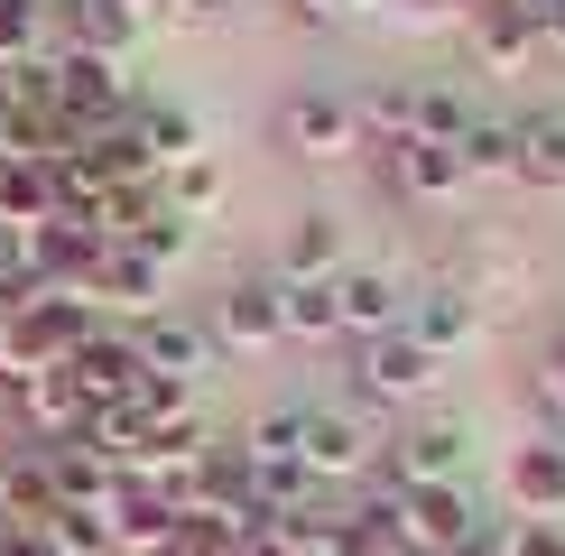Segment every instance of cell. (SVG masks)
Instances as JSON below:
<instances>
[{"mask_svg": "<svg viewBox=\"0 0 565 556\" xmlns=\"http://www.w3.org/2000/svg\"><path fill=\"white\" fill-rule=\"evenodd\" d=\"M278 149L316 158V168L352 158V149H362V130H352V93H334V84H297L288 103H278Z\"/></svg>", "mask_w": 565, "mask_h": 556, "instance_id": "obj_4", "label": "cell"}, {"mask_svg": "<svg viewBox=\"0 0 565 556\" xmlns=\"http://www.w3.org/2000/svg\"><path fill=\"white\" fill-rule=\"evenodd\" d=\"M10 399L29 408L38 446H65V436H84V427H93V399H84V381H75V371H38V381H19Z\"/></svg>", "mask_w": 565, "mask_h": 556, "instance_id": "obj_17", "label": "cell"}, {"mask_svg": "<svg viewBox=\"0 0 565 556\" xmlns=\"http://www.w3.org/2000/svg\"><path fill=\"white\" fill-rule=\"evenodd\" d=\"M84 381V399L93 408H130L139 399V381H149V371H139V353H130V324H93L84 334V353L65 362Z\"/></svg>", "mask_w": 565, "mask_h": 556, "instance_id": "obj_12", "label": "cell"}, {"mask_svg": "<svg viewBox=\"0 0 565 556\" xmlns=\"http://www.w3.org/2000/svg\"><path fill=\"white\" fill-rule=\"evenodd\" d=\"M288 316H278V278H232L214 297V343L223 353H278Z\"/></svg>", "mask_w": 565, "mask_h": 556, "instance_id": "obj_10", "label": "cell"}, {"mask_svg": "<svg viewBox=\"0 0 565 556\" xmlns=\"http://www.w3.org/2000/svg\"><path fill=\"white\" fill-rule=\"evenodd\" d=\"M130 353H139V371H158V381H185V389H195L204 371L223 362V343L204 334V324H185V316L158 307V316H139V324H130Z\"/></svg>", "mask_w": 565, "mask_h": 556, "instance_id": "obj_8", "label": "cell"}, {"mask_svg": "<svg viewBox=\"0 0 565 556\" xmlns=\"http://www.w3.org/2000/svg\"><path fill=\"white\" fill-rule=\"evenodd\" d=\"M455 473H463V427H455V417H417V427L381 455V482H398V492H417V482H455Z\"/></svg>", "mask_w": 565, "mask_h": 556, "instance_id": "obj_13", "label": "cell"}, {"mask_svg": "<svg viewBox=\"0 0 565 556\" xmlns=\"http://www.w3.org/2000/svg\"><path fill=\"white\" fill-rule=\"evenodd\" d=\"M520 185L565 195V111H529L520 121Z\"/></svg>", "mask_w": 565, "mask_h": 556, "instance_id": "obj_24", "label": "cell"}, {"mask_svg": "<svg viewBox=\"0 0 565 556\" xmlns=\"http://www.w3.org/2000/svg\"><path fill=\"white\" fill-rule=\"evenodd\" d=\"M56 520V463L46 446H10L0 455V538H38Z\"/></svg>", "mask_w": 565, "mask_h": 556, "instance_id": "obj_9", "label": "cell"}, {"mask_svg": "<svg viewBox=\"0 0 565 556\" xmlns=\"http://www.w3.org/2000/svg\"><path fill=\"white\" fill-rule=\"evenodd\" d=\"M158 19H177V29H204V19H214V0H158Z\"/></svg>", "mask_w": 565, "mask_h": 556, "instance_id": "obj_36", "label": "cell"}, {"mask_svg": "<svg viewBox=\"0 0 565 556\" xmlns=\"http://www.w3.org/2000/svg\"><path fill=\"white\" fill-rule=\"evenodd\" d=\"M214 10H223V0H214Z\"/></svg>", "mask_w": 565, "mask_h": 556, "instance_id": "obj_40", "label": "cell"}, {"mask_svg": "<svg viewBox=\"0 0 565 556\" xmlns=\"http://www.w3.org/2000/svg\"><path fill=\"white\" fill-rule=\"evenodd\" d=\"M149 556H185V547H149Z\"/></svg>", "mask_w": 565, "mask_h": 556, "instance_id": "obj_38", "label": "cell"}, {"mask_svg": "<svg viewBox=\"0 0 565 556\" xmlns=\"http://www.w3.org/2000/svg\"><path fill=\"white\" fill-rule=\"evenodd\" d=\"M46 75H56L65 139H103V130H121L139 111V93L121 84V65H103V56H46Z\"/></svg>", "mask_w": 565, "mask_h": 556, "instance_id": "obj_3", "label": "cell"}, {"mask_svg": "<svg viewBox=\"0 0 565 556\" xmlns=\"http://www.w3.org/2000/svg\"><path fill=\"white\" fill-rule=\"evenodd\" d=\"M501 556H565V520H510Z\"/></svg>", "mask_w": 565, "mask_h": 556, "instance_id": "obj_33", "label": "cell"}, {"mask_svg": "<svg viewBox=\"0 0 565 556\" xmlns=\"http://www.w3.org/2000/svg\"><path fill=\"white\" fill-rule=\"evenodd\" d=\"M408 334L427 343L436 362H445V353H463V343L482 334V297H473V288H455V278H436L427 297H408Z\"/></svg>", "mask_w": 565, "mask_h": 556, "instance_id": "obj_16", "label": "cell"}, {"mask_svg": "<svg viewBox=\"0 0 565 556\" xmlns=\"http://www.w3.org/2000/svg\"><path fill=\"white\" fill-rule=\"evenodd\" d=\"M38 538H46V556H121V538H111V510H56Z\"/></svg>", "mask_w": 565, "mask_h": 556, "instance_id": "obj_28", "label": "cell"}, {"mask_svg": "<svg viewBox=\"0 0 565 556\" xmlns=\"http://www.w3.org/2000/svg\"><path fill=\"white\" fill-rule=\"evenodd\" d=\"M427 389H436V353L408 334V324L362 343V381H352V399H362V408H417Z\"/></svg>", "mask_w": 565, "mask_h": 556, "instance_id": "obj_5", "label": "cell"}, {"mask_svg": "<svg viewBox=\"0 0 565 556\" xmlns=\"http://www.w3.org/2000/svg\"><path fill=\"white\" fill-rule=\"evenodd\" d=\"M371 0H297V19H316V29H352Z\"/></svg>", "mask_w": 565, "mask_h": 556, "instance_id": "obj_35", "label": "cell"}, {"mask_svg": "<svg viewBox=\"0 0 565 556\" xmlns=\"http://www.w3.org/2000/svg\"><path fill=\"white\" fill-rule=\"evenodd\" d=\"M537 408H547V436H565V353L537 362Z\"/></svg>", "mask_w": 565, "mask_h": 556, "instance_id": "obj_34", "label": "cell"}, {"mask_svg": "<svg viewBox=\"0 0 565 556\" xmlns=\"http://www.w3.org/2000/svg\"><path fill=\"white\" fill-rule=\"evenodd\" d=\"M19 250H29V278H38L46 297H84L93 260H103V232H93L84 214H65V204H56V214H46V223H38Z\"/></svg>", "mask_w": 565, "mask_h": 556, "instance_id": "obj_6", "label": "cell"}, {"mask_svg": "<svg viewBox=\"0 0 565 556\" xmlns=\"http://www.w3.org/2000/svg\"><path fill=\"white\" fill-rule=\"evenodd\" d=\"M185 510L158 492V482H121L111 492V538H121V556H149V547H177Z\"/></svg>", "mask_w": 565, "mask_h": 556, "instance_id": "obj_18", "label": "cell"}, {"mask_svg": "<svg viewBox=\"0 0 565 556\" xmlns=\"http://www.w3.org/2000/svg\"><path fill=\"white\" fill-rule=\"evenodd\" d=\"M46 463H56V510H111V492H121V473H111V463L93 455L84 436L46 446Z\"/></svg>", "mask_w": 565, "mask_h": 556, "instance_id": "obj_21", "label": "cell"}, {"mask_svg": "<svg viewBox=\"0 0 565 556\" xmlns=\"http://www.w3.org/2000/svg\"><path fill=\"white\" fill-rule=\"evenodd\" d=\"M463 130H473V111H463V93H445V84H417V139H436V149H455Z\"/></svg>", "mask_w": 565, "mask_h": 556, "instance_id": "obj_31", "label": "cell"}, {"mask_svg": "<svg viewBox=\"0 0 565 556\" xmlns=\"http://www.w3.org/2000/svg\"><path fill=\"white\" fill-rule=\"evenodd\" d=\"M556 353H565V334H556Z\"/></svg>", "mask_w": 565, "mask_h": 556, "instance_id": "obj_39", "label": "cell"}, {"mask_svg": "<svg viewBox=\"0 0 565 556\" xmlns=\"http://www.w3.org/2000/svg\"><path fill=\"white\" fill-rule=\"evenodd\" d=\"M390 177H398V195H417V204H436V195H455V185H473V177H463V158L436 149V139H408V149L390 158Z\"/></svg>", "mask_w": 565, "mask_h": 556, "instance_id": "obj_23", "label": "cell"}, {"mask_svg": "<svg viewBox=\"0 0 565 556\" xmlns=\"http://www.w3.org/2000/svg\"><path fill=\"white\" fill-rule=\"evenodd\" d=\"M473 56L491 65V75H520V65L537 56V29L510 10V0H482V10H473Z\"/></svg>", "mask_w": 565, "mask_h": 556, "instance_id": "obj_22", "label": "cell"}, {"mask_svg": "<svg viewBox=\"0 0 565 556\" xmlns=\"http://www.w3.org/2000/svg\"><path fill=\"white\" fill-rule=\"evenodd\" d=\"M501 492L520 520H565V436H529L501 463Z\"/></svg>", "mask_w": 565, "mask_h": 556, "instance_id": "obj_11", "label": "cell"}, {"mask_svg": "<svg viewBox=\"0 0 565 556\" xmlns=\"http://www.w3.org/2000/svg\"><path fill=\"white\" fill-rule=\"evenodd\" d=\"M352 260H343V223L334 214H297L288 232H278V288H316V278H343Z\"/></svg>", "mask_w": 565, "mask_h": 556, "instance_id": "obj_15", "label": "cell"}, {"mask_svg": "<svg viewBox=\"0 0 565 556\" xmlns=\"http://www.w3.org/2000/svg\"><path fill=\"white\" fill-rule=\"evenodd\" d=\"M473 538H482V510L463 482H417V492L390 501V547H408V556H463Z\"/></svg>", "mask_w": 565, "mask_h": 556, "instance_id": "obj_2", "label": "cell"}, {"mask_svg": "<svg viewBox=\"0 0 565 556\" xmlns=\"http://www.w3.org/2000/svg\"><path fill=\"white\" fill-rule=\"evenodd\" d=\"M297 463H306L316 482H371V473H381V446H371L362 408H316V417H306Z\"/></svg>", "mask_w": 565, "mask_h": 556, "instance_id": "obj_7", "label": "cell"}, {"mask_svg": "<svg viewBox=\"0 0 565 556\" xmlns=\"http://www.w3.org/2000/svg\"><path fill=\"white\" fill-rule=\"evenodd\" d=\"M463 177H520V121H491V111H473V130L455 139Z\"/></svg>", "mask_w": 565, "mask_h": 556, "instance_id": "obj_26", "label": "cell"}, {"mask_svg": "<svg viewBox=\"0 0 565 556\" xmlns=\"http://www.w3.org/2000/svg\"><path fill=\"white\" fill-rule=\"evenodd\" d=\"M158 288H168V269H149L130 242H103V260L84 278V307H121L139 324V316H158Z\"/></svg>", "mask_w": 565, "mask_h": 556, "instance_id": "obj_14", "label": "cell"}, {"mask_svg": "<svg viewBox=\"0 0 565 556\" xmlns=\"http://www.w3.org/2000/svg\"><path fill=\"white\" fill-rule=\"evenodd\" d=\"M334 288H343V334H352V343L398 334V324H408V288H398L390 269H343Z\"/></svg>", "mask_w": 565, "mask_h": 556, "instance_id": "obj_19", "label": "cell"}, {"mask_svg": "<svg viewBox=\"0 0 565 556\" xmlns=\"http://www.w3.org/2000/svg\"><path fill=\"white\" fill-rule=\"evenodd\" d=\"M139 139L158 149V168H177V158H204L195 111H177V103H139Z\"/></svg>", "mask_w": 565, "mask_h": 556, "instance_id": "obj_29", "label": "cell"}, {"mask_svg": "<svg viewBox=\"0 0 565 556\" xmlns=\"http://www.w3.org/2000/svg\"><path fill=\"white\" fill-rule=\"evenodd\" d=\"M46 56V0H0V75Z\"/></svg>", "mask_w": 565, "mask_h": 556, "instance_id": "obj_30", "label": "cell"}, {"mask_svg": "<svg viewBox=\"0 0 565 556\" xmlns=\"http://www.w3.org/2000/svg\"><path fill=\"white\" fill-rule=\"evenodd\" d=\"M158 204H168L177 223L214 214V204H223V168H214V149H204V158H177V168L158 177Z\"/></svg>", "mask_w": 565, "mask_h": 556, "instance_id": "obj_25", "label": "cell"}, {"mask_svg": "<svg viewBox=\"0 0 565 556\" xmlns=\"http://www.w3.org/2000/svg\"><path fill=\"white\" fill-rule=\"evenodd\" d=\"M93 324H103V316H93L84 297H29L19 316H0V389L38 381V371H65L84 353Z\"/></svg>", "mask_w": 565, "mask_h": 556, "instance_id": "obj_1", "label": "cell"}, {"mask_svg": "<svg viewBox=\"0 0 565 556\" xmlns=\"http://www.w3.org/2000/svg\"><path fill=\"white\" fill-rule=\"evenodd\" d=\"M185 242H195V232H185V223L168 214V204H158V214H149V223L130 232V250H139V260H149V269H168V260H185Z\"/></svg>", "mask_w": 565, "mask_h": 556, "instance_id": "obj_32", "label": "cell"}, {"mask_svg": "<svg viewBox=\"0 0 565 556\" xmlns=\"http://www.w3.org/2000/svg\"><path fill=\"white\" fill-rule=\"evenodd\" d=\"M352 130H362L371 158H398V149L417 139V84H371V93H352Z\"/></svg>", "mask_w": 565, "mask_h": 556, "instance_id": "obj_20", "label": "cell"}, {"mask_svg": "<svg viewBox=\"0 0 565 556\" xmlns=\"http://www.w3.org/2000/svg\"><path fill=\"white\" fill-rule=\"evenodd\" d=\"M278 316H288L297 343H334L343 334V288H334V278H316V288H278Z\"/></svg>", "mask_w": 565, "mask_h": 556, "instance_id": "obj_27", "label": "cell"}, {"mask_svg": "<svg viewBox=\"0 0 565 556\" xmlns=\"http://www.w3.org/2000/svg\"><path fill=\"white\" fill-rule=\"evenodd\" d=\"M537 46H565V0H547V10H537Z\"/></svg>", "mask_w": 565, "mask_h": 556, "instance_id": "obj_37", "label": "cell"}]
</instances>
